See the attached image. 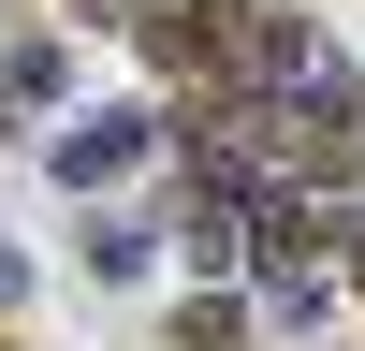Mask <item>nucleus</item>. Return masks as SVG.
Segmentation results:
<instances>
[{"label": "nucleus", "mask_w": 365, "mask_h": 351, "mask_svg": "<svg viewBox=\"0 0 365 351\" xmlns=\"http://www.w3.org/2000/svg\"><path fill=\"white\" fill-rule=\"evenodd\" d=\"M73 15H103V29H117V15H146V0H73Z\"/></svg>", "instance_id": "4"}, {"label": "nucleus", "mask_w": 365, "mask_h": 351, "mask_svg": "<svg viewBox=\"0 0 365 351\" xmlns=\"http://www.w3.org/2000/svg\"><path fill=\"white\" fill-rule=\"evenodd\" d=\"M88 278H117V292H132V278H146V234H132V220H103V234H88Z\"/></svg>", "instance_id": "3"}, {"label": "nucleus", "mask_w": 365, "mask_h": 351, "mask_svg": "<svg viewBox=\"0 0 365 351\" xmlns=\"http://www.w3.org/2000/svg\"><path fill=\"white\" fill-rule=\"evenodd\" d=\"M351 278H365V220H351Z\"/></svg>", "instance_id": "6"}, {"label": "nucleus", "mask_w": 365, "mask_h": 351, "mask_svg": "<svg viewBox=\"0 0 365 351\" xmlns=\"http://www.w3.org/2000/svg\"><path fill=\"white\" fill-rule=\"evenodd\" d=\"M132 161H146V117H88V132L58 146L44 176H58V190H117V176H132Z\"/></svg>", "instance_id": "1"}, {"label": "nucleus", "mask_w": 365, "mask_h": 351, "mask_svg": "<svg viewBox=\"0 0 365 351\" xmlns=\"http://www.w3.org/2000/svg\"><path fill=\"white\" fill-rule=\"evenodd\" d=\"M15 292H29V263H15V249H0V307H15Z\"/></svg>", "instance_id": "5"}, {"label": "nucleus", "mask_w": 365, "mask_h": 351, "mask_svg": "<svg viewBox=\"0 0 365 351\" xmlns=\"http://www.w3.org/2000/svg\"><path fill=\"white\" fill-rule=\"evenodd\" d=\"M58 88H73V44H58V29H44V44H15V103H58Z\"/></svg>", "instance_id": "2"}]
</instances>
